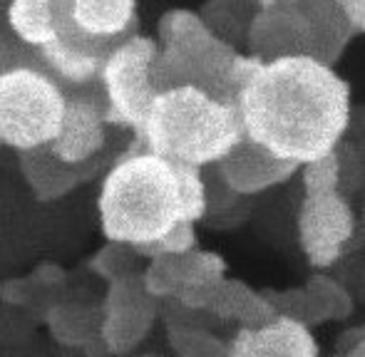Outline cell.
Listing matches in <instances>:
<instances>
[{
    "mask_svg": "<svg viewBox=\"0 0 365 357\" xmlns=\"http://www.w3.org/2000/svg\"><path fill=\"white\" fill-rule=\"evenodd\" d=\"M244 137L303 164L331 154L351 127V85L313 58L264 63L236 97Z\"/></svg>",
    "mask_w": 365,
    "mask_h": 357,
    "instance_id": "1",
    "label": "cell"
},
{
    "mask_svg": "<svg viewBox=\"0 0 365 357\" xmlns=\"http://www.w3.org/2000/svg\"><path fill=\"white\" fill-rule=\"evenodd\" d=\"M209 193L202 169L172 164L137 142L102 176L97 218L105 241L140 248L179 223L207 216Z\"/></svg>",
    "mask_w": 365,
    "mask_h": 357,
    "instance_id": "2",
    "label": "cell"
},
{
    "mask_svg": "<svg viewBox=\"0 0 365 357\" xmlns=\"http://www.w3.org/2000/svg\"><path fill=\"white\" fill-rule=\"evenodd\" d=\"M241 139L236 107L194 87L159 92L137 134L147 151L192 169L217 166Z\"/></svg>",
    "mask_w": 365,
    "mask_h": 357,
    "instance_id": "3",
    "label": "cell"
},
{
    "mask_svg": "<svg viewBox=\"0 0 365 357\" xmlns=\"http://www.w3.org/2000/svg\"><path fill=\"white\" fill-rule=\"evenodd\" d=\"M154 87L159 92L194 87L236 107L234 63L239 50L212 33L197 10L174 8L159 18Z\"/></svg>",
    "mask_w": 365,
    "mask_h": 357,
    "instance_id": "4",
    "label": "cell"
},
{
    "mask_svg": "<svg viewBox=\"0 0 365 357\" xmlns=\"http://www.w3.org/2000/svg\"><path fill=\"white\" fill-rule=\"evenodd\" d=\"M65 90L38 63L0 70V144L13 151L50 146L65 114Z\"/></svg>",
    "mask_w": 365,
    "mask_h": 357,
    "instance_id": "5",
    "label": "cell"
},
{
    "mask_svg": "<svg viewBox=\"0 0 365 357\" xmlns=\"http://www.w3.org/2000/svg\"><path fill=\"white\" fill-rule=\"evenodd\" d=\"M157 50V40L137 33L102 60L97 87L107 124L125 127L140 134L149 107L157 97L152 75Z\"/></svg>",
    "mask_w": 365,
    "mask_h": 357,
    "instance_id": "6",
    "label": "cell"
},
{
    "mask_svg": "<svg viewBox=\"0 0 365 357\" xmlns=\"http://www.w3.org/2000/svg\"><path fill=\"white\" fill-rule=\"evenodd\" d=\"M140 10L132 0H55V28L82 50L107 53L137 35Z\"/></svg>",
    "mask_w": 365,
    "mask_h": 357,
    "instance_id": "7",
    "label": "cell"
},
{
    "mask_svg": "<svg viewBox=\"0 0 365 357\" xmlns=\"http://www.w3.org/2000/svg\"><path fill=\"white\" fill-rule=\"evenodd\" d=\"M159 318V300L145 290L140 270L107 283L100 303V338L110 357H130Z\"/></svg>",
    "mask_w": 365,
    "mask_h": 357,
    "instance_id": "8",
    "label": "cell"
},
{
    "mask_svg": "<svg viewBox=\"0 0 365 357\" xmlns=\"http://www.w3.org/2000/svg\"><path fill=\"white\" fill-rule=\"evenodd\" d=\"M353 233L356 213L341 188L303 191L298 208V241L311 266H333L343 256Z\"/></svg>",
    "mask_w": 365,
    "mask_h": 357,
    "instance_id": "9",
    "label": "cell"
},
{
    "mask_svg": "<svg viewBox=\"0 0 365 357\" xmlns=\"http://www.w3.org/2000/svg\"><path fill=\"white\" fill-rule=\"evenodd\" d=\"M244 43L251 58L261 63L311 58V28L296 0H269L256 5Z\"/></svg>",
    "mask_w": 365,
    "mask_h": 357,
    "instance_id": "10",
    "label": "cell"
},
{
    "mask_svg": "<svg viewBox=\"0 0 365 357\" xmlns=\"http://www.w3.org/2000/svg\"><path fill=\"white\" fill-rule=\"evenodd\" d=\"M107 122L102 97L92 92H70L65 102V114L53 144L48 146L63 164L90 166L105 149Z\"/></svg>",
    "mask_w": 365,
    "mask_h": 357,
    "instance_id": "11",
    "label": "cell"
},
{
    "mask_svg": "<svg viewBox=\"0 0 365 357\" xmlns=\"http://www.w3.org/2000/svg\"><path fill=\"white\" fill-rule=\"evenodd\" d=\"M217 171L226 188L241 196H254L271 186L289 181L296 174L298 166L274 156L269 149L251 142L249 137L239 142L229 154L217 164Z\"/></svg>",
    "mask_w": 365,
    "mask_h": 357,
    "instance_id": "12",
    "label": "cell"
},
{
    "mask_svg": "<svg viewBox=\"0 0 365 357\" xmlns=\"http://www.w3.org/2000/svg\"><path fill=\"white\" fill-rule=\"evenodd\" d=\"M311 328L276 318L264 328H239L229 343V357H318Z\"/></svg>",
    "mask_w": 365,
    "mask_h": 357,
    "instance_id": "13",
    "label": "cell"
},
{
    "mask_svg": "<svg viewBox=\"0 0 365 357\" xmlns=\"http://www.w3.org/2000/svg\"><path fill=\"white\" fill-rule=\"evenodd\" d=\"M18 169L23 174V181L28 183L30 193L38 201L50 203L65 198L73 193L82 181H87L95 174L97 164L90 166H70L63 164L48 146L33 151H20L18 154Z\"/></svg>",
    "mask_w": 365,
    "mask_h": 357,
    "instance_id": "14",
    "label": "cell"
},
{
    "mask_svg": "<svg viewBox=\"0 0 365 357\" xmlns=\"http://www.w3.org/2000/svg\"><path fill=\"white\" fill-rule=\"evenodd\" d=\"M296 5L311 28V58L336 70L338 60L356 38L341 10V0H296Z\"/></svg>",
    "mask_w": 365,
    "mask_h": 357,
    "instance_id": "15",
    "label": "cell"
},
{
    "mask_svg": "<svg viewBox=\"0 0 365 357\" xmlns=\"http://www.w3.org/2000/svg\"><path fill=\"white\" fill-rule=\"evenodd\" d=\"M43 325L63 348L80 350L87 357H110L100 338V305L60 300L45 313Z\"/></svg>",
    "mask_w": 365,
    "mask_h": 357,
    "instance_id": "16",
    "label": "cell"
},
{
    "mask_svg": "<svg viewBox=\"0 0 365 357\" xmlns=\"http://www.w3.org/2000/svg\"><path fill=\"white\" fill-rule=\"evenodd\" d=\"M204 315L234 320L241 328H264L276 320L274 308L264 298V293L236 278H224L209 288Z\"/></svg>",
    "mask_w": 365,
    "mask_h": 357,
    "instance_id": "17",
    "label": "cell"
},
{
    "mask_svg": "<svg viewBox=\"0 0 365 357\" xmlns=\"http://www.w3.org/2000/svg\"><path fill=\"white\" fill-rule=\"evenodd\" d=\"M5 25L25 50H43L55 38V0H15L5 8Z\"/></svg>",
    "mask_w": 365,
    "mask_h": 357,
    "instance_id": "18",
    "label": "cell"
},
{
    "mask_svg": "<svg viewBox=\"0 0 365 357\" xmlns=\"http://www.w3.org/2000/svg\"><path fill=\"white\" fill-rule=\"evenodd\" d=\"M311 300V320L313 325L328 323V320H346L353 313V295L343 288L338 280L328 275H311L303 285Z\"/></svg>",
    "mask_w": 365,
    "mask_h": 357,
    "instance_id": "19",
    "label": "cell"
},
{
    "mask_svg": "<svg viewBox=\"0 0 365 357\" xmlns=\"http://www.w3.org/2000/svg\"><path fill=\"white\" fill-rule=\"evenodd\" d=\"M167 338L177 357H229V343L212 335L204 325L167 328Z\"/></svg>",
    "mask_w": 365,
    "mask_h": 357,
    "instance_id": "20",
    "label": "cell"
},
{
    "mask_svg": "<svg viewBox=\"0 0 365 357\" xmlns=\"http://www.w3.org/2000/svg\"><path fill=\"white\" fill-rule=\"evenodd\" d=\"M137 253L132 246L117 241H105L87 261V268L95 275H100L105 283H112L117 278H125L130 273H137Z\"/></svg>",
    "mask_w": 365,
    "mask_h": 357,
    "instance_id": "21",
    "label": "cell"
},
{
    "mask_svg": "<svg viewBox=\"0 0 365 357\" xmlns=\"http://www.w3.org/2000/svg\"><path fill=\"white\" fill-rule=\"evenodd\" d=\"M142 285L154 300L177 298L182 288V270H179V256H162L147 261L145 270H140Z\"/></svg>",
    "mask_w": 365,
    "mask_h": 357,
    "instance_id": "22",
    "label": "cell"
},
{
    "mask_svg": "<svg viewBox=\"0 0 365 357\" xmlns=\"http://www.w3.org/2000/svg\"><path fill=\"white\" fill-rule=\"evenodd\" d=\"M179 270H182V288L184 285H214L226 278V261L217 251H194L179 256ZM179 288V290H182Z\"/></svg>",
    "mask_w": 365,
    "mask_h": 357,
    "instance_id": "23",
    "label": "cell"
},
{
    "mask_svg": "<svg viewBox=\"0 0 365 357\" xmlns=\"http://www.w3.org/2000/svg\"><path fill=\"white\" fill-rule=\"evenodd\" d=\"M194 248H197V223H179L159 241L135 248V253L137 258L152 261V258L162 256H184V253L194 251Z\"/></svg>",
    "mask_w": 365,
    "mask_h": 357,
    "instance_id": "24",
    "label": "cell"
},
{
    "mask_svg": "<svg viewBox=\"0 0 365 357\" xmlns=\"http://www.w3.org/2000/svg\"><path fill=\"white\" fill-rule=\"evenodd\" d=\"M269 305L274 308L276 318L293 320L306 328H313L311 320V300L306 288H286V290H261Z\"/></svg>",
    "mask_w": 365,
    "mask_h": 357,
    "instance_id": "25",
    "label": "cell"
},
{
    "mask_svg": "<svg viewBox=\"0 0 365 357\" xmlns=\"http://www.w3.org/2000/svg\"><path fill=\"white\" fill-rule=\"evenodd\" d=\"M303 191H321V188H341V166L336 149L311 164L301 166Z\"/></svg>",
    "mask_w": 365,
    "mask_h": 357,
    "instance_id": "26",
    "label": "cell"
},
{
    "mask_svg": "<svg viewBox=\"0 0 365 357\" xmlns=\"http://www.w3.org/2000/svg\"><path fill=\"white\" fill-rule=\"evenodd\" d=\"M28 275L33 278V283L38 285L43 293L53 295V298H58L60 290H65V285H68V273H65V268L55 261L38 263Z\"/></svg>",
    "mask_w": 365,
    "mask_h": 357,
    "instance_id": "27",
    "label": "cell"
},
{
    "mask_svg": "<svg viewBox=\"0 0 365 357\" xmlns=\"http://www.w3.org/2000/svg\"><path fill=\"white\" fill-rule=\"evenodd\" d=\"M341 10L351 23L353 33H365V0H341Z\"/></svg>",
    "mask_w": 365,
    "mask_h": 357,
    "instance_id": "28",
    "label": "cell"
},
{
    "mask_svg": "<svg viewBox=\"0 0 365 357\" xmlns=\"http://www.w3.org/2000/svg\"><path fill=\"white\" fill-rule=\"evenodd\" d=\"M341 357H365V335H363L361 340H358L356 345H353L351 350H348L346 355H341Z\"/></svg>",
    "mask_w": 365,
    "mask_h": 357,
    "instance_id": "29",
    "label": "cell"
},
{
    "mask_svg": "<svg viewBox=\"0 0 365 357\" xmlns=\"http://www.w3.org/2000/svg\"><path fill=\"white\" fill-rule=\"evenodd\" d=\"M0 60H3V45H0Z\"/></svg>",
    "mask_w": 365,
    "mask_h": 357,
    "instance_id": "30",
    "label": "cell"
},
{
    "mask_svg": "<svg viewBox=\"0 0 365 357\" xmlns=\"http://www.w3.org/2000/svg\"><path fill=\"white\" fill-rule=\"evenodd\" d=\"M363 221H365V206H363Z\"/></svg>",
    "mask_w": 365,
    "mask_h": 357,
    "instance_id": "31",
    "label": "cell"
},
{
    "mask_svg": "<svg viewBox=\"0 0 365 357\" xmlns=\"http://www.w3.org/2000/svg\"><path fill=\"white\" fill-rule=\"evenodd\" d=\"M336 357H341V355H336Z\"/></svg>",
    "mask_w": 365,
    "mask_h": 357,
    "instance_id": "32",
    "label": "cell"
},
{
    "mask_svg": "<svg viewBox=\"0 0 365 357\" xmlns=\"http://www.w3.org/2000/svg\"><path fill=\"white\" fill-rule=\"evenodd\" d=\"M147 357H152V355H147Z\"/></svg>",
    "mask_w": 365,
    "mask_h": 357,
    "instance_id": "33",
    "label": "cell"
}]
</instances>
